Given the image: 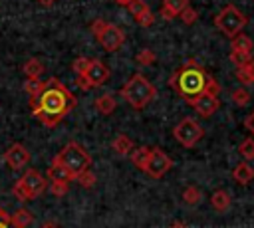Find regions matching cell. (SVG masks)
Listing matches in <instances>:
<instances>
[{"instance_id": "cell-13", "label": "cell", "mask_w": 254, "mask_h": 228, "mask_svg": "<svg viewBox=\"0 0 254 228\" xmlns=\"http://www.w3.org/2000/svg\"><path fill=\"white\" fill-rule=\"evenodd\" d=\"M187 6H189V0H163L161 16L165 20H175Z\"/></svg>"}, {"instance_id": "cell-28", "label": "cell", "mask_w": 254, "mask_h": 228, "mask_svg": "<svg viewBox=\"0 0 254 228\" xmlns=\"http://www.w3.org/2000/svg\"><path fill=\"white\" fill-rule=\"evenodd\" d=\"M42 87H44V81H42L40 77H34V79H26V81H24V89H26V93H28L30 97L38 95Z\"/></svg>"}, {"instance_id": "cell-33", "label": "cell", "mask_w": 254, "mask_h": 228, "mask_svg": "<svg viewBox=\"0 0 254 228\" xmlns=\"http://www.w3.org/2000/svg\"><path fill=\"white\" fill-rule=\"evenodd\" d=\"M89 57H83V56H79V57H75L73 59V63H71V69H73V73L75 75H81V73H85V69H87V65H89Z\"/></svg>"}, {"instance_id": "cell-5", "label": "cell", "mask_w": 254, "mask_h": 228, "mask_svg": "<svg viewBox=\"0 0 254 228\" xmlns=\"http://www.w3.org/2000/svg\"><path fill=\"white\" fill-rule=\"evenodd\" d=\"M54 159H56L58 163H62L73 178H75L79 172H83V171H87V169L91 167V157H89V153H87L79 143H73V141L67 143Z\"/></svg>"}, {"instance_id": "cell-30", "label": "cell", "mask_w": 254, "mask_h": 228, "mask_svg": "<svg viewBox=\"0 0 254 228\" xmlns=\"http://www.w3.org/2000/svg\"><path fill=\"white\" fill-rule=\"evenodd\" d=\"M67 190H69V182H62V180H52V182H50V192H52L54 196H58V198L65 196Z\"/></svg>"}, {"instance_id": "cell-3", "label": "cell", "mask_w": 254, "mask_h": 228, "mask_svg": "<svg viewBox=\"0 0 254 228\" xmlns=\"http://www.w3.org/2000/svg\"><path fill=\"white\" fill-rule=\"evenodd\" d=\"M121 97L133 107V109H145L157 95L155 85L143 75V73H133L129 81L121 87Z\"/></svg>"}, {"instance_id": "cell-22", "label": "cell", "mask_w": 254, "mask_h": 228, "mask_svg": "<svg viewBox=\"0 0 254 228\" xmlns=\"http://www.w3.org/2000/svg\"><path fill=\"white\" fill-rule=\"evenodd\" d=\"M113 151L119 155V157H127L131 151H133V141L127 137V135H117L113 139Z\"/></svg>"}, {"instance_id": "cell-35", "label": "cell", "mask_w": 254, "mask_h": 228, "mask_svg": "<svg viewBox=\"0 0 254 228\" xmlns=\"http://www.w3.org/2000/svg\"><path fill=\"white\" fill-rule=\"evenodd\" d=\"M147 8H149V6H147L143 0H131V2L127 4V10L133 14V18H135L137 14H141L143 10H147Z\"/></svg>"}, {"instance_id": "cell-12", "label": "cell", "mask_w": 254, "mask_h": 228, "mask_svg": "<svg viewBox=\"0 0 254 228\" xmlns=\"http://www.w3.org/2000/svg\"><path fill=\"white\" fill-rule=\"evenodd\" d=\"M194 107V111L200 115V117H210L216 109H218V95H212V93H200L196 99H192L190 103Z\"/></svg>"}, {"instance_id": "cell-26", "label": "cell", "mask_w": 254, "mask_h": 228, "mask_svg": "<svg viewBox=\"0 0 254 228\" xmlns=\"http://www.w3.org/2000/svg\"><path fill=\"white\" fill-rule=\"evenodd\" d=\"M230 97H232L234 105H238V107H246V105L250 103V93H248V89H244V87L234 89Z\"/></svg>"}, {"instance_id": "cell-21", "label": "cell", "mask_w": 254, "mask_h": 228, "mask_svg": "<svg viewBox=\"0 0 254 228\" xmlns=\"http://www.w3.org/2000/svg\"><path fill=\"white\" fill-rule=\"evenodd\" d=\"M149 147H137V149H133L131 153H129V157H131V163H133V167L135 169H139V171H145V167H147V161H149Z\"/></svg>"}, {"instance_id": "cell-16", "label": "cell", "mask_w": 254, "mask_h": 228, "mask_svg": "<svg viewBox=\"0 0 254 228\" xmlns=\"http://www.w3.org/2000/svg\"><path fill=\"white\" fill-rule=\"evenodd\" d=\"M48 178L50 180H62V182H71L73 180V176L67 172V169L62 163H58L56 159L52 161V165L48 169Z\"/></svg>"}, {"instance_id": "cell-7", "label": "cell", "mask_w": 254, "mask_h": 228, "mask_svg": "<svg viewBox=\"0 0 254 228\" xmlns=\"http://www.w3.org/2000/svg\"><path fill=\"white\" fill-rule=\"evenodd\" d=\"M246 24H248L246 14L240 12V10H238L236 6H232V4H228L226 8H222V10L216 14V18H214V26H216L224 36H230V38L236 36V34H240Z\"/></svg>"}, {"instance_id": "cell-38", "label": "cell", "mask_w": 254, "mask_h": 228, "mask_svg": "<svg viewBox=\"0 0 254 228\" xmlns=\"http://www.w3.org/2000/svg\"><path fill=\"white\" fill-rule=\"evenodd\" d=\"M244 127H246V131H250V133L254 135V111L246 115V119H244Z\"/></svg>"}, {"instance_id": "cell-31", "label": "cell", "mask_w": 254, "mask_h": 228, "mask_svg": "<svg viewBox=\"0 0 254 228\" xmlns=\"http://www.w3.org/2000/svg\"><path fill=\"white\" fill-rule=\"evenodd\" d=\"M135 20H137V24H139V26L149 28V26H153V24H155V14L151 12V8H147V10H143L141 14H137V16H135Z\"/></svg>"}, {"instance_id": "cell-1", "label": "cell", "mask_w": 254, "mask_h": 228, "mask_svg": "<svg viewBox=\"0 0 254 228\" xmlns=\"http://www.w3.org/2000/svg\"><path fill=\"white\" fill-rule=\"evenodd\" d=\"M75 105H77L75 95L56 77L44 81L40 93L30 97V107L34 117L46 127H56L58 123H62L64 117L71 109H75Z\"/></svg>"}, {"instance_id": "cell-36", "label": "cell", "mask_w": 254, "mask_h": 228, "mask_svg": "<svg viewBox=\"0 0 254 228\" xmlns=\"http://www.w3.org/2000/svg\"><path fill=\"white\" fill-rule=\"evenodd\" d=\"M0 228H18V226H14V222H12V218H10V214L0 206Z\"/></svg>"}, {"instance_id": "cell-19", "label": "cell", "mask_w": 254, "mask_h": 228, "mask_svg": "<svg viewBox=\"0 0 254 228\" xmlns=\"http://www.w3.org/2000/svg\"><path fill=\"white\" fill-rule=\"evenodd\" d=\"M236 77L240 83L244 85H252L254 83V59H248L242 65H236Z\"/></svg>"}, {"instance_id": "cell-42", "label": "cell", "mask_w": 254, "mask_h": 228, "mask_svg": "<svg viewBox=\"0 0 254 228\" xmlns=\"http://www.w3.org/2000/svg\"><path fill=\"white\" fill-rule=\"evenodd\" d=\"M42 228H58V226H56V224H52V222H48V224H44Z\"/></svg>"}, {"instance_id": "cell-29", "label": "cell", "mask_w": 254, "mask_h": 228, "mask_svg": "<svg viewBox=\"0 0 254 228\" xmlns=\"http://www.w3.org/2000/svg\"><path fill=\"white\" fill-rule=\"evenodd\" d=\"M73 180H77V182H79V186H83V188H91V186L95 184V180H97V178H95V174H93V172L87 169V171L79 172V174H77Z\"/></svg>"}, {"instance_id": "cell-24", "label": "cell", "mask_w": 254, "mask_h": 228, "mask_svg": "<svg viewBox=\"0 0 254 228\" xmlns=\"http://www.w3.org/2000/svg\"><path fill=\"white\" fill-rule=\"evenodd\" d=\"M183 200H185L187 204H190V206L198 204V202L202 200V192H200V188H198V186H187V188L183 190Z\"/></svg>"}, {"instance_id": "cell-40", "label": "cell", "mask_w": 254, "mask_h": 228, "mask_svg": "<svg viewBox=\"0 0 254 228\" xmlns=\"http://www.w3.org/2000/svg\"><path fill=\"white\" fill-rule=\"evenodd\" d=\"M169 228H189V226H187L185 222H173V224H171Z\"/></svg>"}, {"instance_id": "cell-15", "label": "cell", "mask_w": 254, "mask_h": 228, "mask_svg": "<svg viewBox=\"0 0 254 228\" xmlns=\"http://www.w3.org/2000/svg\"><path fill=\"white\" fill-rule=\"evenodd\" d=\"M210 204H212V208H214L218 214H224V212H228V208H230V204H232V198H230V194H228L226 190L218 188V190L212 192Z\"/></svg>"}, {"instance_id": "cell-11", "label": "cell", "mask_w": 254, "mask_h": 228, "mask_svg": "<svg viewBox=\"0 0 254 228\" xmlns=\"http://www.w3.org/2000/svg\"><path fill=\"white\" fill-rule=\"evenodd\" d=\"M89 83H91V87L95 89V87H99V85H103L105 81H107V77H109V67L101 61V59H91L89 61V65H87V69H85V73H81Z\"/></svg>"}, {"instance_id": "cell-18", "label": "cell", "mask_w": 254, "mask_h": 228, "mask_svg": "<svg viewBox=\"0 0 254 228\" xmlns=\"http://www.w3.org/2000/svg\"><path fill=\"white\" fill-rule=\"evenodd\" d=\"M230 48H232V52H244V54H252V48H254V44H252V40H250V36H246V34H236V36H232L230 38Z\"/></svg>"}, {"instance_id": "cell-39", "label": "cell", "mask_w": 254, "mask_h": 228, "mask_svg": "<svg viewBox=\"0 0 254 228\" xmlns=\"http://www.w3.org/2000/svg\"><path fill=\"white\" fill-rule=\"evenodd\" d=\"M56 2H58V0H38V4L44 6V8H52Z\"/></svg>"}, {"instance_id": "cell-17", "label": "cell", "mask_w": 254, "mask_h": 228, "mask_svg": "<svg viewBox=\"0 0 254 228\" xmlns=\"http://www.w3.org/2000/svg\"><path fill=\"white\" fill-rule=\"evenodd\" d=\"M93 105H95V109H97L101 115H111V113L115 111V107H117V101H115V97H113L111 93H103V95H99V97L93 101Z\"/></svg>"}, {"instance_id": "cell-6", "label": "cell", "mask_w": 254, "mask_h": 228, "mask_svg": "<svg viewBox=\"0 0 254 228\" xmlns=\"http://www.w3.org/2000/svg\"><path fill=\"white\" fill-rule=\"evenodd\" d=\"M89 28H91V34L97 38V42H99L107 52H117V50L123 46V42H125L123 30H121L119 26H115V24H109V22L101 20V18L93 20Z\"/></svg>"}, {"instance_id": "cell-41", "label": "cell", "mask_w": 254, "mask_h": 228, "mask_svg": "<svg viewBox=\"0 0 254 228\" xmlns=\"http://www.w3.org/2000/svg\"><path fill=\"white\" fill-rule=\"evenodd\" d=\"M115 2H117V4H121V6H127L131 0H115Z\"/></svg>"}, {"instance_id": "cell-37", "label": "cell", "mask_w": 254, "mask_h": 228, "mask_svg": "<svg viewBox=\"0 0 254 228\" xmlns=\"http://www.w3.org/2000/svg\"><path fill=\"white\" fill-rule=\"evenodd\" d=\"M75 83H77V87H79L81 91H89V89H93V87H91V83H89L83 75H77V77H75Z\"/></svg>"}, {"instance_id": "cell-14", "label": "cell", "mask_w": 254, "mask_h": 228, "mask_svg": "<svg viewBox=\"0 0 254 228\" xmlns=\"http://www.w3.org/2000/svg\"><path fill=\"white\" fill-rule=\"evenodd\" d=\"M232 178H234L236 184L246 186V184H250L254 180V169L248 163H238L234 167V171H232Z\"/></svg>"}, {"instance_id": "cell-4", "label": "cell", "mask_w": 254, "mask_h": 228, "mask_svg": "<svg viewBox=\"0 0 254 228\" xmlns=\"http://www.w3.org/2000/svg\"><path fill=\"white\" fill-rule=\"evenodd\" d=\"M48 188V178L36 171V169H28L12 186V194L20 200V202H28L38 198L40 194H44Z\"/></svg>"}, {"instance_id": "cell-10", "label": "cell", "mask_w": 254, "mask_h": 228, "mask_svg": "<svg viewBox=\"0 0 254 228\" xmlns=\"http://www.w3.org/2000/svg\"><path fill=\"white\" fill-rule=\"evenodd\" d=\"M30 159H32V155H30V151H28L22 143L10 145L8 151L4 153V163H6L12 171H22V169L30 163Z\"/></svg>"}, {"instance_id": "cell-20", "label": "cell", "mask_w": 254, "mask_h": 228, "mask_svg": "<svg viewBox=\"0 0 254 228\" xmlns=\"http://www.w3.org/2000/svg\"><path fill=\"white\" fill-rule=\"evenodd\" d=\"M22 73L26 75V79H34V77H40L44 73V63L38 59V57H30L24 65H22Z\"/></svg>"}, {"instance_id": "cell-23", "label": "cell", "mask_w": 254, "mask_h": 228, "mask_svg": "<svg viewBox=\"0 0 254 228\" xmlns=\"http://www.w3.org/2000/svg\"><path fill=\"white\" fill-rule=\"evenodd\" d=\"M10 218H12L14 226H18V228H28V226L34 222L32 212H30V210H26V208H18L14 214H10Z\"/></svg>"}, {"instance_id": "cell-9", "label": "cell", "mask_w": 254, "mask_h": 228, "mask_svg": "<svg viewBox=\"0 0 254 228\" xmlns=\"http://www.w3.org/2000/svg\"><path fill=\"white\" fill-rule=\"evenodd\" d=\"M171 167H173L171 157H169L165 151H161V149L155 147V149L149 151V161H147V167H145L143 172H147V174L153 176V178H161Z\"/></svg>"}, {"instance_id": "cell-27", "label": "cell", "mask_w": 254, "mask_h": 228, "mask_svg": "<svg viewBox=\"0 0 254 228\" xmlns=\"http://www.w3.org/2000/svg\"><path fill=\"white\" fill-rule=\"evenodd\" d=\"M238 153H240L246 161H252V159H254V137L244 139V141L240 143V147H238Z\"/></svg>"}, {"instance_id": "cell-2", "label": "cell", "mask_w": 254, "mask_h": 228, "mask_svg": "<svg viewBox=\"0 0 254 228\" xmlns=\"http://www.w3.org/2000/svg\"><path fill=\"white\" fill-rule=\"evenodd\" d=\"M208 79L210 75L206 73V69L194 59H190L185 65H181L177 71H173V75L169 77V85L190 105L192 99H196L200 93L206 91Z\"/></svg>"}, {"instance_id": "cell-32", "label": "cell", "mask_w": 254, "mask_h": 228, "mask_svg": "<svg viewBox=\"0 0 254 228\" xmlns=\"http://www.w3.org/2000/svg\"><path fill=\"white\" fill-rule=\"evenodd\" d=\"M179 18L183 20V24H187V26H190V24H194L196 20H198V12L194 10V8H190V6H187L181 14H179Z\"/></svg>"}, {"instance_id": "cell-8", "label": "cell", "mask_w": 254, "mask_h": 228, "mask_svg": "<svg viewBox=\"0 0 254 228\" xmlns=\"http://www.w3.org/2000/svg\"><path fill=\"white\" fill-rule=\"evenodd\" d=\"M202 135H204L202 127H200L194 119H190V117L181 119L179 125L173 129V137H175L183 147H187V149L194 147V145L202 139Z\"/></svg>"}, {"instance_id": "cell-34", "label": "cell", "mask_w": 254, "mask_h": 228, "mask_svg": "<svg viewBox=\"0 0 254 228\" xmlns=\"http://www.w3.org/2000/svg\"><path fill=\"white\" fill-rule=\"evenodd\" d=\"M230 61L234 63V65H242V63H246L248 59H252V54H244V52H230Z\"/></svg>"}, {"instance_id": "cell-25", "label": "cell", "mask_w": 254, "mask_h": 228, "mask_svg": "<svg viewBox=\"0 0 254 228\" xmlns=\"http://www.w3.org/2000/svg\"><path fill=\"white\" fill-rule=\"evenodd\" d=\"M155 52L153 50H149V48H143V50H139V54L135 56V61L139 63V65H143V67H147V65H151V63H155Z\"/></svg>"}]
</instances>
